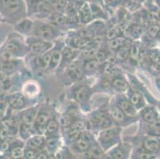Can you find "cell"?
I'll use <instances>...</instances> for the list:
<instances>
[{
    "label": "cell",
    "mask_w": 160,
    "mask_h": 159,
    "mask_svg": "<svg viewBox=\"0 0 160 159\" xmlns=\"http://www.w3.org/2000/svg\"><path fill=\"white\" fill-rule=\"evenodd\" d=\"M27 16L26 0H0L1 19L15 25Z\"/></svg>",
    "instance_id": "obj_1"
},
{
    "label": "cell",
    "mask_w": 160,
    "mask_h": 159,
    "mask_svg": "<svg viewBox=\"0 0 160 159\" xmlns=\"http://www.w3.org/2000/svg\"><path fill=\"white\" fill-rule=\"evenodd\" d=\"M27 16L43 19L53 12L50 0H26Z\"/></svg>",
    "instance_id": "obj_2"
},
{
    "label": "cell",
    "mask_w": 160,
    "mask_h": 159,
    "mask_svg": "<svg viewBox=\"0 0 160 159\" xmlns=\"http://www.w3.org/2000/svg\"><path fill=\"white\" fill-rule=\"evenodd\" d=\"M98 142L104 151H107L120 142V129L118 127H109L104 129L99 135Z\"/></svg>",
    "instance_id": "obj_3"
},
{
    "label": "cell",
    "mask_w": 160,
    "mask_h": 159,
    "mask_svg": "<svg viewBox=\"0 0 160 159\" xmlns=\"http://www.w3.org/2000/svg\"><path fill=\"white\" fill-rule=\"evenodd\" d=\"M34 36L46 41H52L58 37L60 33L59 29L53 24L38 22L33 25V32Z\"/></svg>",
    "instance_id": "obj_4"
},
{
    "label": "cell",
    "mask_w": 160,
    "mask_h": 159,
    "mask_svg": "<svg viewBox=\"0 0 160 159\" xmlns=\"http://www.w3.org/2000/svg\"><path fill=\"white\" fill-rule=\"evenodd\" d=\"M89 123L92 127L100 130L113 127L114 121L107 111H97L89 118Z\"/></svg>",
    "instance_id": "obj_5"
},
{
    "label": "cell",
    "mask_w": 160,
    "mask_h": 159,
    "mask_svg": "<svg viewBox=\"0 0 160 159\" xmlns=\"http://www.w3.org/2000/svg\"><path fill=\"white\" fill-rule=\"evenodd\" d=\"M96 142L95 138L91 133L86 131H82L78 138L73 142L72 148L78 153L84 154L88 151Z\"/></svg>",
    "instance_id": "obj_6"
},
{
    "label": "cell",
    "mask_w": 160,
    "mask_h": 159,
    "mask_svg": "<svg viewBox=\"0 0 160 159\" xmlns=\"http://www.w3.org/2000/svg\"><path fill=\"white\" fill-rule=\"evenodd\" d=\"M27 42L29 44V49L30 52L38 56L43 54L49 49H51L53 46V44L50 42V41L43 40L35 36L33 37H30Z\"/></svg>",
    "instance_id": "obj_7"
},
{
    "label": "cell",
    "mask_w": 160,
    "mask_h": 159,
    "mask_svg": "<svg viewBox=\"0 0 160 159\" xmlns=\"http://www.w3.org/2000/svg\"><path fill=\"white\" fill-rule=\"evenodd\" d=\"M7 104L11 110L21 111L26 107L27 100L22 93L15 92L7 96Z\"/></svg>",
    "instance_id": "obj_8"
},
{
    "label": "cell",
    "mask_w": 160,
    "mask_h": 159,
    "mask_svg": "<svg viewBox=\"0 0 160 159\" xmlns=\"http://www.w3.org/2000/svg\"><path fill=\"white\" fill-rule=\"evenodd\" d=\"M47 110L42 108L37 113L36 116L35 120L33 122V128L38 134H43L45 133V130H46V124H47L48 121L50 119V116H49V112H46Z\"/></svg>",
    "instance_id": "obj_9"
},
{
    "label": "cell",
    "mask_w": 160,
    "mask_h": 159,
    "mask_svg": "<svg viewBox=\"0 0 160 159\" xmlns=\"http://www.w3.org/2000/svg\"><path fill=\"white\" fill-rule=\"evenodd\" d=\"M130 149V146L128 145V144L119 142L108 152L107 156L108 157L113 159L126 158L128 156Z\"/></svg>",
    "instance_id": "obj_10"
},
{
    "label": "cell",
    "mask_w": 160,
    "mask_h": 159,
    "mask_svg": "<svg viewBox=\"0 0 160 159\" xmlns=\"http://www.w3.org/2000/svg\"><path fill=\"white\" fill-rule=\"evenodd\" d=\"M67 75L72 81H79L83 77L85 72L83 69V62L72 61L67 68Z\"/></svg>",
    "instance_id": "obj_11"
},
{
    "label": "cell",
    "mask_w": 160,
    "mask_h": 159,
    "mask_svg": "<svg viewBox=\"0 0 160 159\" xmlns=\"http://www.w3.org/2000/svg\"><path fill=\"white\" fill-rule=\"evenodd\" d=\"M4 49H7V50L12 52L13 54L17 57L22 56L25 53L24 46L22 45L21 41L18 40V38H15V37L7 40L5 46H4Z\"/></svg>",
    "instance_id": "obj_12"
},
{
    "label": "cell",
    "mask_w": 160,
    "mask_h": 159,
    "mask_svg": "<svg viewBox=\"0 0 160 159\" xmlns=\"http://www.w3.org/2000/svg\"><path fill=\"white\" fill-rule=\"evenodd\" d=\"M142 148L155 155L160 154V139L158 137L150 135L143 140Z\"/></svg>",
    "instance_id": "obj_13"
},
{
    "label": "cell",
    "mask_w": 160,
    "mask_h": 159,
    "mask_svg": "<svg viewBox=\"0 0 160 159\" xmlns=\"http://www.w3.org/2000/svg\"><path fill=\"white\" fill-rule=\"evenodd\" d=\"M117 106L124 112L128 116L133 118L137 114V109L131 103L130 100L125 96H119L117 100Z\"/></svg>",
    "instance_id": "obj_14"
},
{
    "label": "cell",
    "mask_w": 160,
    "mask_h": 159,
    "mask_svg": "<svg viewBox=\"0 0 160 159\" xmlns=\"http://www.w3.org/2000/svg\"><path fill=\"white\" fill-rule=\"evenodd\" d=\"M126 92H127V98L130 100L131 103L136 107L137 110L145 107L146 103H145V100L141 92L132 89V87H129Z\"/></svg>",
    "instance_id": "obj_15"
},
{
    "label": "cell",
    "mask_w": 160,
    "mask_h": 159,
    "mask_svg": "<svg viewBox=\"0 0 160 159\" xmlns=\"http://www.w3.org/2000/svg\"><path fill=\"white\" fill-rule=\"evenodd\" d=\"M74 98L81 103H85L89 101L92 96L90 87L87 85H80L74 90Z\"/></svg>",
    "instance_id": "obj_16"
},
{
    "label": "cell",
    "mask_w": 160,
    "mask_h": 159,
    "mask_svg": "<svg viewBox=\"0 0 160 159\" xmlns=\"http://www.w3.org/2000/svg\"><path fill=\"white\" fill-rule=\"evenodd\" d=\"M49 17L50 19V22H51L50 23L58 29L62 28V27H66L69 25H70L69 17L65 15L64 12L53 11Z\"/></svg>",
    "instance_id": "obj_17"
},
{
    "label": "cell",
    "mask_w": 160,
    "mask_h": 159,
    "mask_svg": "<svg viewBox=\"0 0 160 159\" xmlns=\"http://www.w3.org/2000/svg\"><path fill=\"white\" fill-rule=\"evenodd\" d=\"M108 113L113 121L117 123H126L128 121L129 118H131L128 116L117 105H112L109 107Z\"/></svg>",
    "instance_id": "obj_18"
},
{
    "label": "cell",
    "mask_w": 160,
    "mask_h": 159,
    "mask_svg": "<svg viewBox=\"0 0 160 159\" xmlns=\"http://www.w3.org/2000/svg\"><path fill=\"white\" fill-rule=\"evenodd\" d=\"M26 147L34 149L37 151H41V150L45 149V147H46V139L41 134L34 135V136H32L28 138Z\"/></svg>",
    "instance_id": "obj_19"
},
{
    "label": "cell",
    "mask_w": 160,
    "mask_h": 159,
    "mask_svg": "<svg viewBox=\"0 0 160 159\" xmlns=\"http://www.w3.org/2000/svg\"><path fill=\"white\" fill-rule=\"evenodd\" d=\"M24 149L25 147L22 142L18 140H12L7 152L9 153L11 158H20L23 157Z\"/></svg>",
    "instance_id": "obj_20"
},
{
    "label": "cell",
    "mask_w": 160,
    "mask_h": 159,
    "mask_svg": "<svg viewBox=\"0 0 160 159\" xmlns=\"http://www.w3.org/2000/svg\"><path fill=\"white\" fill-rule=\"evenodd\" d=\"M78 17H79L80 22H81L82 24H87L92 21L93 16H92L89 3H88V2L82 3V5L79 8Z\"/></svg>",
    "instance_id": "obj_21"
},
{
    "label": "cell",
    "mask_w": 160,
    "mask_h": 159,
    "mask_svg": "<svg viewBox=\"0 0 160 159\" xmlns=\"http://www.w3.org/2000/svg\"><path fill=\"white\" fill-rule=\"evenodd\" d=\"M33 25H34V23L33 21L25 17L21 21L18 22V23H16L14 25V27H15L16 31H18L21 34L28 35L33 32Z\"/></svg>",
    "instance_id": "obj_22"
},
{
    "label": "cell",
    "mask_w": 160,
    "mask_h": 159,
    "mask_svg": "<svg viewBox=\"0 0 160 159\" xmlns=\"http://www.w3.org/2000/svg\"><path fill=\"white\" fill-rule=\"evenodd\" d=\"M63 49L64 48H62L61 45H59L58 46H55L53 49H52L51 59H50V62H49V67H48L49 70H54L60 64V62L62 61Z\"/></svg>",
    "instance_id": "obj_23"
},
{
    "label": "cell",
    "mask_w": 160,
    "mask_h": 159,
    "mask_svg": "<svg viewBox=\"0 0 160 159\" xmlns=\"http://www.w3.org/2000/svg\"><path fill=\"white\" fill-rule=\"evenodd\" d=\"M111 86L119 92H126L130 87L128 82L120 75L113 77L111 81Z\"/></svg>",
    "instance_id": "obj_24"
},
{
    "label": "cell",
    "mask_w": 160,
    "mask_h": 159,
    "mask_svg": "<svg viewBox=\"0 0 160 159\" xmlns=\"http://www.w3.org/2000/svg\"><path fill=\"white\" fill-rule=\"evenodd\" d=\"M18 66H19V61L17 60V58L11 61L0 62V69L7 76L14 73L18 70Z\"/></svg>",
    "instance_id": "obj_25"
},
{
    "label": "cell",
    "mask_w": 160,
    "mask_h": 159,
    "mask_svg": "<svg viewBox=\"0 0 160 159\" xmlns=\"http://www.w3.org/2000/svg\"><path fill=\"white\" fill-rule=\"evenodd\" d=\"M142 119L147 123H152L158 119V113L154 107H145L141 112Z\"/></svg>",
    "instance_id": "obj_26"
},
{
    "label": "cell",
    "mask_w": 160,
    "mask_h": 159,
    "mask_svg": "<svg viewBox=\"0 0 160 159\" xmlns=\"http://www.w3.org/2000/svg\"><path fill=\"white\" fill-rule=\"evenodd\" d=\"M36 116H37L36 108H29L20 113L19 120L21 123H25V124L33 126V122L35 120Z\"/></svg>",
    "instance_id": "obj_27"
},
{
    "label": "cell",
    "mask_w": 160,
    "mask_h": 159,
    "mask_svg": "<svg viewBox=\"0 0 160 159\" xmlns=\"http://www.w3.org/2000/svg\"><path fill=\"white\" fill-rule=\"evenodd\" d=\"M92 40H87L85 38L80 37L79 35H75L71 38H69V42H68V45L71 47L77 49H82L85 47V46L91 42Z\"/></svg>",
    "instance_id": "obj_28"
},
{
    "label": "cell",
    "mask_w": 160,
    "mask_h": 159,
    "mask_svg": "<svg viewBox=\"0 0 160 159\" xmlns=\"http://www.w3.org/2000/svg\"><path fill=\"white\" fill-rule=\"evenodd\" d=\"M84 156L88 158H101L104 157V151L100 144L95 142L88 151L84 153Z\"/></svg>",
    "instance_id": "obj_29"
},
{
    "label": "cell",
    "mask_w": 160,
    "mask_h": 159,
    "mask_svg": "<svg viewBox=\"0 0 160 159\" xmlns=\"http://www.w3.org/2000/svg\"><path fill=\"white\" fill-rule=\"evenodd\" d=\"M100 70L102 74H104L106 77H115L116 75H119L118 73L120 72V69L115 64L108 63V62H104Z\"/></svg>",
    "instance_id": "obj_30"
},
{
    "label": "cell",
    "mask_w": 160,
    "mask_h": 159,
    "mask_svg": "<svg viewBox=\"0 0 160 159\" xmlns=\"http://www.w3.org/2000/svg\"><path fill=\"white\" fill-rule=\"evenodd\" d=\"M99 62L96 58L83 61V69L85 74H92L97 71Z\"/></svg>",
    "instance_id": "obj_31"
},
{
    "label": "cell",
    "mask_w": 160,
    "mask_h": 159,
    "mask_svg": "<svg viewBox=\"0 0 160 159\" xmlns=\"http://www.w3.org/2000/svg\"><path fill=\"white\" fill-rule=\"evenodd\" d=\"M58 126H59V122L57 120L56 118L51 117L48 121L47 124H46V130H45V135L47 137H54L53 135L57 133V131L58 130Z\"/></svg>",
    "instance_id": "obj_32"
},
{
    "label": "cell",
    "mask_w": 160,
    "mask_h": 159,
    "mask_svg": "<svg viewBox=\"0 0 160 159\" xmlns=\"http://www.w3.org/2000/svg\"><path fill=\"white\" fill-rule=\"evenodd\" d=\"M131 46H128L127 44V45H125V46L120 47V49H116V52H115V55H116V57L117 59V61L123 62V61H126L130 57Z\"/></svg>",
    "instance_id": "obj_33"
},
{
    "label": "cell",
    "mask_w": 160,
    "mask_h": 159,
    "mask_svg": "<svg viewBox=\"0 0 160 159\" xmlns=\"http://www.w3.org/2000/svg\"><path fill=\"white\" fill-rule=\"evenodd\" d=\"M79 49H74L71 46H68L66 47H64L62 50V60H65V61H72L77 57L78 53L79 52Z\"/></svg>",
    "instance_id": "obj_34"
},
{
    "label": "cell",
    "mask_w": 160,
    "mask_h": 159,
    "mask_svg": "<svg viewBox=\"0 0 160 159\" xmlns=\"http://www.w3.org/2000/svg\"><path fill=\"white\" fill-rule=\"evenodd\" d=\"M128 44V39L125 37L120 35L118 37H114V38L111 39L108 42V47L111 49L116 51V49H120L122 46H125Z\"/></svg>",
    "instance_id": "obj_35"
},
{
    "label": "cell",
    "mask_w": 160,
    "mask_h": 159,
    "mask_svg": "<svg viewBox=\"0 0 160 159\" xmlns=\"http://www.w3.org/2000/svg\"><path fill=\"white\" fill-rule=\"evenodd\" d=\"M51 53L52 49H49V51L46 52L42 55H39L37 59V65L38 66L42 68H48L51 59Z\"/></svg>",
    "instance_id": "obj_36"
},
{
    "label": "cell",
    "mask_w": 160,
    "mask_h": 159,
    "mask_svg": "<svg viewBox=\"0 0 160 159\" xmlns=\"http://www.w3.org/2000/svg\"><path fill=\"white\" fill-rule=\"evenodd\" d=\"M125 32L127 33L128 36H129V37H132L133 38H137L142 34V27L139 25L132 24L126 28Z\"/></svg>",
    "instance_id": "obj_37"
},
{
    "label": "cell",
    "mask_w": 160,
    "mask_h": 159,
    "mask_svg": "<svg viewBox=\"0 0 160 159\" xmlns=\"http://www.w3.org/2000/svg\"><path fill=\"white\" fill-rule=\"evenodd\" d=\"M148 134L151 136L160 137V120L158 119L152 123H149Z\"/></svg>",
    "instance_id": "obj_38"
},
{
    "label": "cell",
    "mask_w": 160,
    "mask_h": 159,
    "mask_svg": "<svg viewBox=\"0 0 160 159\" xmlns=\"http://www.w3.org/2000/svg\"><path fill=\"white\" fill-rule=\"evenodd\" d=\"M77 34L79 35L80 37H83V38L87 39V40H93V38L95 37V33L93 30L89 28L81 29L78 30Z\"/></svg>",
    "instance_id": "obj_39"
},
{
    "label": "cell",
    "mask_w": 160,
    "mask_h": 159,
    "mask_svg": "<svg viewBox=\"0 0 160 159\" xmlns=\"http://www.w3.org/2000/svg\"><path fill=\"white\" fill-rule=\"evenodd\" d=\"M160 31V26L159 25L155 24V23H152L150 25L147 29V33H148V37H151V38H156L158 37Z\"/></svg>",
    "instance_id": "obj_40"
},
{
    "label": "cell",
    "mask_w": 160,
    "mask_h": 159,
    "mask_svg": "<svg viewBox=\"0 0 160 159\" xmlns=\"http://www.w3.org/2000/svg\"><path fill=\"white\" fill-rule=\"evenodd\" d=\"M135 156H136V157H137V158H141V159L155 158V154H151V153L145 151L143 148L141 149V150H138L137 152L135 154Z\"/></svg>",
    "instance_id": "obj_41"
},
{
    "label": "cell",
    "mask_w": 160,
    "mask_h": 159,
    "mask_svg": "<svg viewBox=\"0 0 160 159\" xmlns=\"http://www.w3.org/2000/svg\"><path fill=\"white\" fill-rule=\"evenodd\" d=\"M140 50V46L139 43H134L131 46L130 49V57L133 60L138 61L139 60V53Z\"/></svg>",
    "instance_id": "obj_42"
},
{
    "label": "cell",
    "mask_w": 160,
    "mask_h": 159,
    "mask_svg": "<svg viewBox=\"0 0 160 159\" xmlns=\"http://www.w3.org/2000/svg\"><path fill=\"white\" fill-rule=\"evenodd\" d=\"M39 151L34 150V149L30 148V147H25L24 149V154H23V157L24 158L28 159H34L37 157V154Z\"/></svg>",
    "instance_id": "obj_43"
},
{
    "label": "cell",
    "mask_w": 160,
    "mask_h": 159,
    "mask_svg": "<svg viewBox=\"0 0 160 159\" xmlns=\"http://www.w3.org/2000/svg\"><path fill=\"white\" fill-rule=\"evenodd\" d=\"M108 52L105 49H99L97 52V54H96L95 58L97 60V61H98L99 63L103 62V61L105 62L106 59H107L108 57Z\"/></svg>",
    "instance_id": "obj_44"
},
{
    "label": "cell",
    "mask_w": 160,
    "mask_h": 159,
    "mask_svg": "<svg viewBox=\"0 0 160 159\" xmlns=\"http://www.w3.org/2000/svg\"><path fill=\"white\" fill-rule=\"evenodd\" d=\"M36 158L47 159V158H49V154H48L47 151H46V150H44V149H43V150H41V151H38Z\"/></svg>",
    "instance_id": "obj_45"
},
{
    "label": "cell",
    "mask_w": 160,
    "mask_h": 159,
    "mask_svg": "<svg viewBox=\"0 0 160 159\" xmlns=\"http://www.w3.org/2000/svg\"><path fill=\"white\" fill-rule=\"evenodd\" d=\"M4 120V112L2 109H0V122H3Z\"/></svg>",
    "instance_id": "obj_46"
},
{
    "label": "cell",
    "mask_w": 160,
    "mask_h": 159,
    "mask_svg": "<svg viewBox=\"0 0 160 159\" xmlns=\"http://www.w3.org/2000/svg\"><path fill=\"white\" fill-rule=\"evenodd\" d=\"M117 0H104V2H105L106 4H108V5H112V4H113L114 2H116Z\"/></svg>",
    "instance_id": "obj_47"
},
{
    "label": "cell",
    "mask_w": 160,
    "mask_h": 159,
    "mask_svg": "<svg viewBox=\"0 0 160 159\" xmlns=\"http://www.w3.org/2000/svg\"><path fill=\"white\" fill-rule=\"evenodd\" d=\"M7 77V75H6L3 72H2V70L0 69V79L4 78V77Z\"/></svg>",
    "instance_id": "obj_48"
},
{
    "label": "cell",
    "mask_w": 160,
    "mask_h": 159,
    "mask_svg": "<svg viewBox=\"0 0 160 159\" xmlns=\"http://www.w3.org/2000/svg\"><path fill=\"white\" fill-rule=\"evenodd\" d=\"M156 84L158 87V88L160 89V77H158V78L156 80Z\"/></svg>",
    "instance_id": "obj_49"
},
{
    "label": "cell",
    "mask_w": 160,
    "mask_h": 159,
    "mask_svg": "<svg viewBox=\"0 0 160 159\" xmlns=\"http://www.w3.org/2000/svg\"><path fill=\"white\" fill-rule=\"evenodd\" d=\"M158 6H159V7H160V0H158Z\"/></svg>",
    "instance_id": "obj_50"
},
{
    "label": "cell",
    "mask_w": 160,
    "mask_h": 159,
    "mask_svg": "<svg viewBox=\"0 0 160 159\" xmlns=\"http://www.w3.org/2000/svg\"><path fill=\"white\" fill-rule=\"evenodd\" d=\"M158 38H159V40H160V31H159V34H158Z\"/></svg>",
    "instance_id": "obj_51"
},
{
    "label": "cell",
    "mask_w": 160,
    "mask_h": 159,
    "mask_svg": "<svg viewBox=\"0 0 160 159\" xmlns=\"http://www.w3.org/2000/svg\"><path fill=\"white\" fill-rule=\"evenodd\" d=\"M0 19H1V17H0ZM1 20H2V19H1Z\"/></svg>",
    "instance_id": "obj_52"
}]
</instances>
